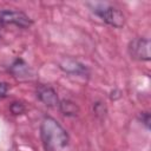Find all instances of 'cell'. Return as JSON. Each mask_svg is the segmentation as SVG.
<instances>
[{"mask_svg": "<svg viewBox=\"0 0 151 151\" xmlns=\"http://www.w3.org/2000/svg\"><path fill=\"white\" fill-rule=\"evenodd\" d=\"M40 137L46 151H64L70 142L67 131L52 117H45L42 119Z\"/></svg>", "mask_w": 151, "mask_h": 151, "instance_id": "cell-1", "label": "cell"}, {"mask_svg": "<svg viewBox=\"0 0 151 151\" xmlns=\"http://www.w3.org/2000/svg\"><path fill=\"white\" fill-rule=\"evenodd\" d=\"M92 12L98 15L103 21L113 26V27H122L124 25V14L114 6L109 4H94L92 7Z\"/></svg>", "mask_w": 151, "mask_h": 151, "instance_id": "cell-2", "label": "cell"}, {"mask_svg": "<svg viewBox=\"0 0 151 151\" xmlns=\"http://www.w3.org/2000/svg\"><path fill=\"white\" fill-rule=\"evenodd\" d=\"M0 22L4 25H15L18 27H29L33 21L31 18L21 11L14 9H1L0 11Z\"/></svg>", "mask_w": 151, "mask_h": 151, "instance_id": "cell-3", "label": "cell"}, {"mask_svg": "<svg viewBox=\"0 0 151 151\" xmlns=\"http://www.w3.org/2000/svg\"><path fill=\"white\" fill-rule=\"evenodd\" d=\"M130 55L138 60H150V41L149 39L137 38L129 45Z\"/></svg>", "mask_w": 151, "mask_h": 151, "instance_id": "cell-4", "label": "cell"}, {"mask_svg": "<svg viewBox=\"0 0 151 151\" xmlns=\"http://www.w3.org/2000/svg\"><path fill=\"white\" fill-rule=\"evenodd\" d=\"M37 97L41 103H44L47 106L55 107L59 105V98L57 96V92L51 86L39 85L37 87Z\"/></svg>", "mask_w": 151, "mask_h": 151, "instance_id": "cell-5", "label": "cell"}, {"mask_svg": "<svg viewBox=\"0 0 151 151\" xmlns=\"http://www.w3.org/2000/svg\"><path fill=\"white\" fill-rule=\"evenodd\" d=\"M11 72L15 77H20V78L21 77H29L31 68L22 59H17L11 66Z\"/></svg>", "mask_w": 151, "mask_h": 151, "instance_id": "cell-6", "label": "cell"}, {"mask_svg": "<svg viewBox=\"0 0 151 151\" xmlns=\"http://www.w3.org/2000/svg\"><path fill=\"white\" fill-rule=\"evenodd\" d=\"M58 107H59V110L63 112V114L68 116V117H74V116H77V113H78V111H79L78 106H77L73 101L66 100V99L59 101Z\"/></svg>", "mask_w": 151, "mask_h": 151, "instance_id": "cell-7", "label": "cell"}, {"mask_svg": "<svg viewBox=\"0 0 151 151\" xmlns=\"http://www.w3.org/2000/svg\"><path fill=\"white\" fill-rule=\"evenodd\" d=\"M11 111H12L13 114H20V113H22L25 111V106H24V104L15 101V103H13L11 105Z\"/></svg>", "mask_w": 151, "mask_h": 151, "instance_id": "cell-8", "label": "cell"}, {"mask_svg": "<svg viewBox=\"0 0 151 151\" xmlns=\"http://www.w3.org/2000/svg\"><path fill=\"white\" fill-rule=\"evenodd\" d=\"M7 91H8V85L6 83H0V99L6 97Z\"/></svg>", "mask_w": 151, "mask_h": 151, "instance_id": "cell-9", "label": "cell"}, {"mask_svg": "<svg viewBox=\"0 0 151 151\" xmlns=\"http://www.w3.org/2000/svg\"><path fill=\"white\" fill-rule=\"evenodd\" d=\"M142 116H144V118L142 117V120L144 122V124L146 125V127H149V123H150V114L147 112H144L142 113Z\"/></svg>", "mask_w": 151, "mask_h": 151, "instance_id": "cell-10", "label": "cell"}]
</instances>
